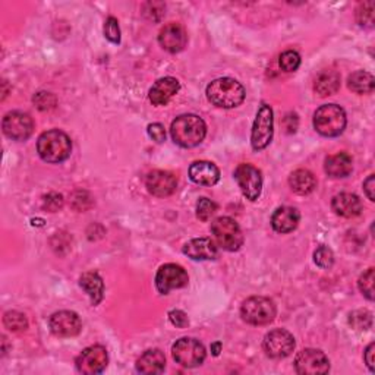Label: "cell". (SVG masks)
Listing matches in <instances>:
<instances>
[{
	"instance_id": "cell-28",
	"label": "cell",
	"mask_w": 375,
	"mask_h": 375,
	"mask_svg": "<svg viewBox=\"0 0 375 375\" xmlns=\"http://www.w3.org/2000/svg\"><path fill=\"white\" fill-rule=\"evenodd\" d=\"M348 85L356 94H369L374 91L375 80L367 71H356L349 76Z\"/></svg>"
},
{
	"instance_id": "cell-39",
	"label": "cell",
	"mask_w": 375,
	"mask_h": 375,
	"mask_svg": "<svg viewBox=\"0 0 375 375\" xmlns=\"http://www.w3.org/2000/svg\"><path fill=\"white\" fill-rule=\"evenodd\" d=\"M148 135L155 141V143H163L166 139V131L164 127L160 123H153L148 127Z\"/></svg>"
},
{
	"instance_id": "cell-6",
	"label": "cell",
	"mask_w": 375,
	"mask_h": 375,
	"mask_svg": "<svg viewBox=\"0 0 375 375\" xmlns=\"http://www.w3.org/2000/svg\"><path fill=\"white\" fill-rule=\"evenodd\" d=\"M243 321L253 325L270 324L276 317V305L271 299L264 296H253L243 302L241 308Z\"/></svg>"
},
{
	"instance_id": "cell-12",
	"label": "cell",
	"mask_w": 375,
	"mask_h": 375,
	"mask_svg": "<svg viewBox=\"0 0 375 375\" xmlns=\"http://www.w3.org/2000/svg\"><path fill=\"white\" fill-rule=\"evenodd\" d=\"M108 362L107 351L104 346L96 345L90 346L81 352V355L76 358V369L81 374L94 375L100 374L106 369Z\"/></svg>"
},
{
	"instance_id": "cell-29",
	"label": "cell",
	"mask_w": 375,
	"mask_h": 375,
	"mask_svg": "<svg viewBox=\"0 0 375 375\" xmlns=\"http://www.w3.org/2000/svg\"><path fill=\"white\" fill-rule=\"evenodd\" d=\"M3 323H5V327L10 332H22L28 325L25 316L18 311L6 312L3 317Z\"/></svg>"
},
{
	"instance_id": "cell-26",
	"label": "cell",
	"mask_w": 375,
	"mask_h": 375,
	"mask_svg": "<svg viewBox=\"0 0 375 375\" xmlns=\"http://www.w3.org/2000/svg\"><path fill=\"white\" fill-rule=\"evenodd\" d=\"M80 285L88 293L92 305H99L101 302L103 293H104V283L97 273L90 271V273L83 274Z\"/></svg>"
},
{
	"instance_id": "cell-38",
	"label": "cell",
	"mask_w": 375,
	"mask_h": 375,
	"mask_svg": "<svg viewBox=\"0 0 375 375\" xmlns=\"http://www.w3.org/2000/svg\"><path fill=\"white\" fill-rule=\"evenodd\" d=\"M34 103L40 111H47V108H52L56 103V99L52 96L50 92H38L34 97Z\"/></svg>"
},
{
	"instance_id": "cell-27",
	"label": "cell",
	"mask_w": 375,
	"mask_h": 375,
	"mask_svg": "<svg viewBox=\"0 0 375 375\" xmlns=\"http://www.w3.org/2000/svg\"><path fill=\"white\" fill-rule=\"evenodd\" d=\"M340 88V75L336 71H324L316 80V91L321 97L333 96Z\"/></svg>"
},
{
	"instance_id": "cell-7",
	"label": "cell",
	"mask_w": 375,
	"mask_h": 375,
	"mask_svg": "<svg viewBox=\"0 0 375 375\" xmlns=\"http://www.w3.org/2000/svg\"><path fill=\"white\" fill-rule=\"evenodd\" d=\"M175 361L185 368L199 367L206 359V348L199 340L183 337L171 348Z\"/></svg>"
},
{
	"instance_id": "cell-10",
	"label": "cell",
	"mask_w": 375,
	"mask_h": 375,
	"mask_svg": "<svg viewBox=\"0 0 375 375\" xmlns=\"http://www.w3.org/2000/svg\"><path fill=\"white\" fill-rule=\"evenodd\" d=\"M295 369L302 375L327 374L330 371V362L324 352L317 349H305L295 358Z\"/></svg>"
},
{
	"instance_id": "cell-1",
	"label": "cell",
	"mask_w": 375,
	"mask_h": 375,
	"mask_svg": "<svg viewBox=\"0 0 375 375\" xmlns=\"http://www.w3.org/2000/svg\"><path fill=\"white\" fill-rule=\"evenodd\" d=\"M170 134L175 143L183 148L199 146L206 138V122L197 115H182L171 122Z\"/></svg>"
},
{
	"instance_id": "cell-34",
	"label": "cell",
	"mask_w": 375,
	"mask_h": 375,
	"mask_svg": "<svg viewBox=\"0 0 375 375\" xmlns=\"http://www.w3.org/2000/svg\"><path fill=\"white\" fill-rule=\"evenodd\" d=\"M358 285H359V290L367 296V299L372 301L374 299V269H368L361 276V278H359Z\"/></svg>"
},
{
	"instance_id": "cell-33",
	"label": "cell",
	"mask_w": 375,
	"mask_h": 375,
	"mask_svg": "<svg viewBox=\"0 0 375 375\" xmlns=\"http://www.w3.org/2000/svg\"><path fill=\"white\" fill-rule=\"evenodd\" d=\"M314 261L321 269H330L334 262L333 251L327 246H320L314 253Z\"/></svg>"
},
{
	"instance_id": "cell-17",
	"label": "cell",
	"mask_w": 375,
	"mask_h": 375,
	"mask_svg": "<svg viewBox=\"0 0 375 375\" xmlns=\"http://www.w3.org/2000/svg\"><path fill=\"white\" fill-rule=\"evenodd\" d=\"M188 36L182 25L176 22H170L164 25L159 34V43L164 50L170 53H178L185 49Z\"/></svg>"
},
{
	"instance_id": "cell-9",
	"label": "cell",
	"mask_w": 375,
	"mask_h": 375,
	"mask_svg": "<svg viewBox=\"0 0 375 375\" xmlns=\"http://www.w3.org/2000/svg\"><path fill=\"white\" fill-rule=\"evenodd\" d=\"M234 179H236L242 194L249 201H257L262 191V176L261 171L253 164H239L234 170Z\"/></svg>"
},
{
	"instance_id": "cell-31",
	"label": "cell",
	"mask_w": 375,
	"mask_h": 375,
	"mask_svg": "<svg viewBox=\"0 0 375 375\" xmlns=\"http://www.w3.org/2000/svg\"><path fill=\"white\" fill-rule=\"evenodd\" d=\"M278 64H280V68L285 72H295L301 65V56L298 52L288 50L280 56Z\"/></svg>"
},
{
	"instance_id": "cell-5",
	"label": "cell",
	"mask_w": 375,
	"mask_h": 375,
	"mask_svg": "<svg viewBox=\"0 0 375 375\" xmlns=\"http://www.w3.org/2000/svg\"><path fill=\"white\" fill-rule=\"evenodd\" d=\"M211 232L218 243L226 251L234 253L243 243V234L239 225L230 217H218L211 223Z\"/></svg>"
},
{
	"instance_id": "cell-14",
	"label": "cell",
	"mask_w": 375,
	"mask_h": 375,
	"mask_svg": "<svg viewBox=\"0 0 375 375\" xmlns=\"http://www.w3.org/2000/svg\"><path fill=\"white\" fill-rule=\"evenodd\" d=\"M188 285L186 271L176 264H166L155 276V286L163 295H167L170 290L181 289Z\"/></svg>"
},
{
	"instance_id": "cell-2",
	"label": "cell",
	"mask_w": 375,
	"mask_h": 375,
	"mask_svg": "<svg viewBox=\"0 0 375 375\" xmlns=\"http://www.w3.org/2000/svg\"><path fill=\"white\" fill-rule=\"evenodd\" d=\"M207 99L222 108H233L245 100V88L233 78H218L207 87Z\"/></svg>"
},
{
	"instance_id": "cell-3",
	"label": "cell",
	"mask_w": 375,
	"mask_h": 375,
	"mask_svg": "<svg viewBox=\"0 0 375 375\" xmlns=\"http://www.w3.org/2000/svg\"><path fill=\"white\" fill-rule=\"evenodd\" d=\"M37 151L47 163H62L71 155V138L59 129L43 132L37 141Z\"/></svg>"
},
{
	"instance_id": "cell-16",
	"label": "cell",
	"mask_w": 375,
	"mask_h": 375,
	"mask_svg": "<svg viewBox=\"0 0 375 375\" xmlns=\"http://www.w3.org/2000/svg\"><path fill=\"white\" fill-rule=\"evenodd\" d=\"M146 186L148 192L155 197H169L176 191L178 179L170 171L154 170L147 175Z\"/></svg>"
},
{
	"instance_id": "cell-24",
	"label": "cell",
	"mask_w": 375,
	"mask_h": 375,
	"mask_svg": "<svg viewBox=\"0 0 375 375\" xmlns=\"http://www.w3.org/2000/svg\"><path fill=\"white\" fill-rule=\"evenodd\" d=\"M166 358L162 351L151 349L141 355L136 362V369L141 374H160L164 371Z\"/></svg>"
},
{
	"instance_id": "cell-18",
	"label": "cell",
	"mask_w": 375,
	"mask_h": 375,
	"mask_svg": "<svg viewBox=\"0 0 375 375\" xmlns=\"http://www.w3.org/2000/svg\"><path fill=\"white\" fill-rule=\"evenodd\" d=\"M181 85L176 78L166 76L155 83L150 90V101L154 106H166L170 99L179 91Z\"/></svg>"
},
{
	"instance_id": "cell-43",
	"label": "cell",
	"mask_w": 375,
	"mask_h": 375,
	"mask_svg": "<svg viewBox=\"0 0 375 375\" xmlns=\"http://www.w3.org/2000/svg\"><path fill=\"white\" fill-rule=\"evenodd\" d=\"M220 349H222V345L218 341L214 343V345H211V352H213L214 356H217L218 353H220Z\"/></svg>"
},
{
	"instance_id": "cell-42",
	"label": "cell",
	"mask_w": 375,
	"mask_h": 375,
	"mask_svg": "<svg viewBox=\"0 0 375 375\" xmlns=\"http://www.w3.org/2000/svg\"><path fill=\"white\" fill-rule=\"evenodd\" d=\"M374 349H375V345L374 343H371V345L367 348L365 351V362L368 365V368L374 372L375 368H374Z\"/></svg>"
},
{
	"instance_id": "cell-15",
	"label": "cell",
	"mask_w": 375,
	"mask_h": 375,
	"mask_svg": "<svg viewBox=\"0 0 375 375\" xmlns=\"http://www.w3.org/2000/svg\"><path fill=\"white\" fill-rule=\"evenodd\" d=\"M50 330L57 337H75L81 332V320L72 311H59L49 320Z\"/></svg>"
},
{
	"instance_id": "cell-36",
	"label": "cell",
	"mask_w": 375,
	"mask_h": 375,
	"mask_svg": "<svg viewBox=\"0 0 375 375\" xmlns=\"http://www.w3.org/2000/svg\"><path fill=\"white\" fill-rule=\"evenodd\" d=\"M104 36L108 41H112L115 44L120 43V29H119V22L116 18L113 17L107 18L104 24Z\"/></svg>"
},
{
	"instance_id": "cell-8",
	"label": "cell",
	"mask_w": 375,
	"mask_h": 375,
	"mask_svg": "<svg viewBox=\"0 0 375 375\" xmlns=\"http://www.w3.org/2000/svg\"><path fill=\"white\" fill-rule=\"evenodd\" d=\"M273 139V108L269 104H261L258 108L253 134H251V144L255 151L267 148Z\"/></svg>"
},
{
	"instance_id": "cell-35",
	"label": "cell",
	"mask_w": 375,
	"mask_h": 375,
	"mask_svg": "<svg viewBox=\"0 0 375 375\" xmlns=\"http://www.w3.org/2000/svg\"><path fill=\"white\" fill-rule=\"evenodd\" d=\"M351 324L356 330H368L372 324V318L368 311H358L351 316Z\"/></svg>"
},
{
	"instance_id": "cell-4",
	"label": "cell",
	"mask_w": 375,
	"mask_h": 375,
	"mask_svg": "<svg viewBox=\"0 0 375 375\" xmlns=\"http://www.w3.org/2000/svg\"><path fill=\"white\" fill-rule=\"evenodd\" d=\"M314 128L323 136H339L346 128V113L337 104H324L314 113Z\"/></svg>"
},
{
	"instance_id": "cell-21",
	"label": "cell",
	"mask_w": 375,
	"mask_h": 375,
	"mask_svg": "<svg viewBox=\"0 0 375 375\" xmlns=\"http://www.w3.org/2000/svg\"><path fill=\"white\" fill-rule=\"evenodd\" d=\"M299 211L293 207H280L271 217V226L278 233L293 232L299 225Z\"/></svg>"
},
{
	"instance_id": "cell-32",
	"label": "cell",
	"mask_w": 375,
	"mask_h": 375,
	"mask_svg": "<svg viewBox=\"0 0 375 375\" xmlns=\"http://www.w3.org/2000/svg\"><path fill=\"white\" fill-rule=\"evenodd\" d=\"M217 211V204L213 202L208 198H199L198 204H197V215L199 220L202 222H208L210 218L215 214Z\"/></svg>"
},
{
	"instance_id": "cell-11",
	"label": "cell",
	"mask_w": 375,
	"mask_h": 375,
	"mask_svg": "<svg viewBox=\"0 0 375 375\" xmlns=\"http://www.w3.org/2000/svg\"><path fill=\"white\" fill-rule=\"evenodd\" d=\"M262 346L265 353L270 358L281 359L289 356L293 352L295 339L289 332L283 330V328H277V330L265 334Z\"/></svg>"
},
{
	"instance_id": "cell-37",
	"label": "cell",
	"mask_w": 375,
	"mask_h": 375,
	"mask_svg": "<svg viewBox=\"0 0 375 375\" xmlns=\"http://www.w3.org/2000/svg\"><path fill=\"white\" fill-rule=\"evenodd\" d=\"M62 206H64V197H62L60 194H56V192H52L47 197H44V202H43V207L50 211V213H55L57 211L59 208H62Z\"/></svg>"
},
{
	"instance_id": "cell-25",
	"label": "cell",
	"mask_w": 375,
	"mask_h": 375,
	"mask_svg": "<svg viewBox=\"0 0 375 375\" xmlns=\"http://www.w3.org/2000/svg\"><path fill=\"white\" fill-rule=\"evenodd\" d=\"M289 185L296 194L308 195L317 188V179L309 170L299 169L290 175Z\"/></svg>"
},
{
	"instance_id": "cell-22",
	"label": "cell",
	"mask_w": 375,
	"mask_h": 375,
	"mask_svg": "<svg viewBox=\"0 0 375 375\" xmlns=\"http://www.w3.org/2000/svg\"><path fill=\"white\" fill-rule=\"evenodd\" d=\"M332 207L337 215L346 217V218H353V217L361 214L362 202L356 195L343 192V194H339L333 198Z\"/></svg>"
},
{
	"instance_id": "cell-41",
	"label": "cell",
	"mask_w": 375,
	"mask_h": 375,
	"mask_svg": "<svg viewBox=\"0 0 375 375\" xmlns=\"http://www.w3.org/2000/svg\"><path fill=\"white\" fill-rule=\"evenodd\" d=\"M364 191H365V194H367L369 201H375V194H374V191H375V176L374 175H369L368 179L364 182Z\"/></svg>"
},
{
	"instance_id": "cell-13",
	"label": "cell",
	"mask_w": 375,
	"mask_h": 375,
	"mask_svg": "<svg viewBox=\"0 0 375 375\" xmlns=\"http://www.w3.org/2000/svg\"><path fill=\"white\" fill-rule=\"evenodd\" d=\"M2 128L6 136L15 141H25L34 131V122L29 115L22 112H10L3 118Z\"/></svg>"
},
{
	"instance_id": "cell-19",
	"label": "cell",
	"mask_w": 375,
	"mask_h": 375,
	"mask_svg": "<svg viewBox=\"0 0 375 375\" xmlns=\"http://www.w3.org/2000/svg\"><path fill=\"white\" fill-rule=\"evenodd\" d=\"M190 178L201 186H213L220 181V170L211 162H195L190 167Z\"/></svg>"
},
{
	"instance_id": "cell-23",
	"label": "cell",
	"mask_w": 375,
	"mask_h": 375,
	"mask_svg": "<svg viewBox=\"0 0 375 375\" xmlns=\"http://www.w3.org/2000/svg\"><path fill=\"white\" fill-rule=\"evenodd\" d=\"M325 171L332 178H346L352 174L353 162L348 153H337L325 160Z\"/></svg>"
},
{
	"instance_id": "cell-40",
	"label": "cell",
	"mask_w": 375,
	"mask_h": 375,
	"mask_svg": "<svg viewBox=\"0 0 375 375\" xmlns=\"http://www.w3.org/2000/svg\"><path fill=\"white\" fill-rule=\"evenodd\" d=\"M169 318H170L171 324L179 327V328H183V327H186L188 324H190V321H188V317H186L185 312L183 311H179V309L170 311Z\"/></svg>"
},
{
	"instance_id": "cell-30",
	"label": "cell",
	"mask_w": 375,
	"mask_h": 375,
	"mask_svg": "<svg viewBox=\"0 0 375 375\" xmlns=\"http://www.w3.org/2000/svg\"><path fill=\"white\" fill-rule=\"evenodd\" d=\"M374 2L361 3L356 9V20L361 27H372L374 25Z\"/></svg>"
},
{
	"instance_id": "cell-20",
	"label": "cell",
	"mask_w": 375,
	"mask_h": 375,
	"mask_svg": "<svg viewBox=\"0 0 375 375\" xmlns=\"http://www.w3.org/2000/svg\"><path fill=\"white\" fill-rule=\"evenodd\" d=\"M183 254L197 261H206L215 260L218 251L214 241L210 238H198L190 241L183 246Z\"/></svg>"
}]
</instances>
